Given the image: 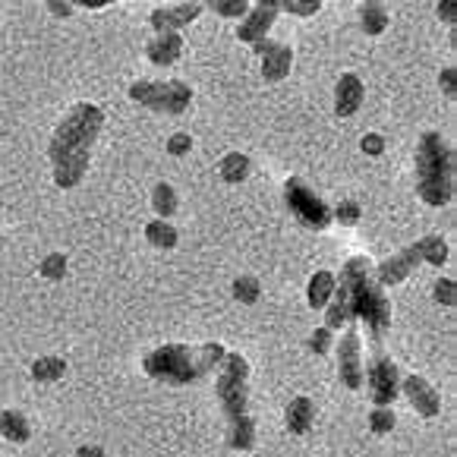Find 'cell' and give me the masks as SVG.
<instances>
[{"instance_id": "cb8c5ba5", "label": "cell", "mask_w": 457, "mask_h": 457, "mask_svg": "<svg viewBox=\"0 0 457 457\" xmlns=\"http://www.w3.org/2000/svg\"><path fill=\"white\" fill-rule=\"evenodd\" d=\"M145 240L152 243L155 249H174L177 246V228L158 218V221H152L145 228Z\"/></svg>"}, {"instance_id": "ac0fdd59", "label": "cell", "mask_w": 457, "mask_h": 457, "mask_svg": "<svg viewBox=\"0 0 457 457\" xmlns=\"http://www.w3.org/2000/svg\"><path fill=\"white\" fill-rule=\"evenodd\" d=\"M29 436H32V426H29L26 413H20V411L0 413V438H4V442L22 445V442H29Z\"/></svg>"}, {"instance_id": "30bf717a", "label": "cell", "mask_w": 457, "mask_h": 457, "mask_svg": "<svg viewBox=\"0 0 457 457\" xmlns=\"http://www.w3.org/2000/svg\"><path fill=\"white\" fill-rule=\"evenodd\" d=\"M337 376H341L344 388L350 391H357L363 385V341H360L357 328L344 331V337L337 341Z\"/></svg>"}, {"instance_id": "8fae6325", "label": "cell", "mask_w": 457, "mask_h": 457, "mask_svg": "<svg viewBox=\"0 0 457 457\" xmlns=\"http://www.w3.org/2000/svg\"><path fill=\"white\" fill-rule=\"evenodd\" d=\"M253 51H256L259 57H262V76L265 82H281L287 79L290 67H294V51H290L287 45H281V41H259V45H253Z\"/></svg>"}, {"instance_id": "836d02e7", "label": "cell", "mask_w": 457, "mask_h": 457, "mask_svg": "<svg viewBox=\"0 0 457 457\" xmlns=\"http://www.w3.org/2000/svg\"><path fill=\"white\" fill-rule=\"evenodd\" d=\"M438 86H442V95H445V98L454 101V98H457V70H454V67H445L442 73H438Z\"/></svg>"}, {"instance_id": "ba28073f", "label": "cell", "mask_w": 457, "mask_h": 457, "mask_svg": "<svg viewBox=\"0 0 457 457\" xmlns=\"http://www.w3.org/2000/svg\"><path fill=\"white\" fill-rule=\"evenodd\" d=\"M284 202H287V209L294 212V218L303 228L325 230L331 224V209L300 177H287V183H284Z\"/></svg>"}, {"instance_id": "f1b7e54d", "label": "cell", "mask_w": 457, "mask_h": 457, "mask_svg": "<svg viewBox=\"0 0 457 457\" xmlns=\"http://www.w3.org/2000/svg\"><path fill=\"white\" fill-rule=\"evenodd\" d=\"M360 215H363V209H360L357 202H350V199L337 202L335 209H331V221L344 224V228H353V224L360 221Z\"/></svg>"}, {"instance_id": "4fadbf2b", "label": "cell", "mask_w": 457, "mask_h": 457, "mask_svg": "<svg viewBox=\"0 0 457 457\" xmlns=\"http://www.w3.org/2000/svg\"><path fill=\"white\" fill-rule=\"evenodd\" d=\"M275 20H278V7L271 0H262V4H256V7L243 16L240 29H237V38L246 41V45H259V41L269 38Z\"/></svg>"}, {"instance_id": "603a6c76", "label": "cell", "mask_w": 457, "mask_h": 457, "mask_svg": "<svg viewBox=\"0 0 457 457\" xmlns=\"http://www.w3.org/2000/svg\"><path fill=\"white\" fill-rule=\"evenodd\" d=\"M177 205H180V199H177V189L170 187V183H155V189H152V209L158 212V218H162V221H168V218L177 212Z\"/></svg>"}, {"instance_id": "7c38bea8", "label": "cell", "mask_w": 457, "mask_h": 457, "mask_svg": "<svg viewBox=\"0 0 457 457\" xmlns=\"http://www.w3.org/2000/svg\"><path fill=\"white\" fill-rule=\"evenodd\" d=\"M401 391H403V397L411 401L413 411H417L423 420H432V417L442 413V397H438V391L432 388L423 376H403Z\"/></svg>"}, {"instance_id": "83f0119b", "label": "cell", "mask_w": 457, "mask_h": 457, "mask_svg": "<svg viewBox=\"0 0 457 457\" xmlns=\"http://www.w3.org/2000/svg\"><path fill=\"white\" fill-rule=\"evenodd\" d=\"M397 426V417L391 407H372L370 413V432H376V436H388V432H395Z\"/></svg>"}, {"instance_id": "e0dca14e", "label": "cell", "mask_w": 457, "mask_h": 457, "mask_svg": "<svg viewBox=\"0 0 457 457\" xmlns=\"http://www.w3.org/2000/svg\"><path fill=\"white\" fill-rule=\"evenodd\" d=\"M284 423H287L290 436H306V432L312 429V423H316V403H312V397L296 395L294 401L287 403Z\"/></svg>"}, {"instance_id": "5bb4252c", "label": "cell", "mask_w": 457, "mask_h": 457, "mask_svg": "<svg viewBox=\"0 0 457 457\" xmlns=\"http://www.w3.org/2000/svg\"><path fill=\"white\" fill-rule=\"evenodd\" d=\"M363 98H366L363 79H360L357 73H341V79H337V86H335V114L353 117L363 108Z\"/></svg>"}, {"instance_id": "52a82bcc", "label": "cell", "mask_w": 457, "mask_h": 457, "mask_svg": "<svg viewBox=\"0 0 457 457\" xmlns=\"http://www.w3.org/2000/svg\"><path fill=\"white\" fill-rule=\"evenodd\" d=\"M129 98L136 104L148 111H158V114H183V111L193 104V88L180 79H168V82H152V79H139L129 86Z\"/></svg>"}, {"instance_id": "74e56055", "label": "cell", "mask_w": 457, "mask_h": 457, "mask_svg": "<svg viewBox=\"0 0 457 457\" xmlns=\"http://www.w3.org/2000/svg\"><path fill=\"white\" fill-rule=\"evenodd\" d=\"M76 457H104V448H101V445H79Z\"/></svg>"}, {"instance_id": "3957f363", "label": "cell", "mask_w": 457, "mask_h": 457, "mask_svg": "<svg viewBox=\"0 0 457 457\" xmlns=\"http://www.w3.org/2000/svg\"><path fill=\"white\" fill-rule=\"evenodd\" d=\"M218 403L228 420V448L249 451L256 445V420L249 413V363L243 353L228 350L218 366Z\"/></svg>"}, {"instance_id": "44dd1931", "label": "cell", "mask_w": 457, "mask_h": 457, "mask_svg": "<svg viewBox=\"0 0 457 457\" xmlns=\"http://www.w3.org/2000/svg\"><path fill=\"white\" fill-rule=\"evenodd\" d=\"M29 372H32V378H35V382H41V385L61 382V378L67 376V360H63V357H38Z\"/></svg>"}, {"instance_id": "ffe728a7", "label": "cell", "mask_w": 457, "mask_h": 457, "mask_svg": "<svg viewBox=\"0 0 457 457\" xmlns=\"http://www.w3.org/2000/svg\"><path fill=\"white\" fill-rule=\"evenodd\" d=\"M253 170V162H249L243 152H228L218 164V174H221L224 183H243Z\"/></svg>"}, {"instance_id": "4dcf8cb0", "label": "cell", "mask_w": 457, "mask_h": 457, "mask_svg": "<svg viewBox=\"0 0 457 457\" xmlns=\"http://www.w3.org/2000/svg\"><path fill=\"white\" fill-rule=\"evenodd\" d=\"M212 10H215L218 16H246L249 13V4H243V0H212L209 4Z\"/></svg>"}, {"instance_id": "484cf974", "label": "cell", "mask_w": 457, "mask_h": 457, "mask_svg": "<svg viewBox=\"0 0 457 457\" xmlns=\"http://www.w3.org/2000/svg\"><path fill=\"white\" fill-rule=\"evenodd\" d=\"M67 269H70L67 256H63V253H51V256L41 259L38 275L45 278V281H63V278H67Z\"/></svg>"}, {"instance_id": "277c9868", "label": "cell", "mask_w": 457, "mask_h": 457, "mask_svg": "<svg viewBox=\"0 0 457 457\" xmlns=\"http://www.w3.org/2000/svg\"><path fill=\"white\" fill-rule=\"evenodd\" d=\"M228 350L218 341L189 347V344H164L142 357V372L164 385H193L221 366Z\"/></svg>"}, {"instance_id": "f546056e", "label": "cell", "mask_w": 457, "mask_h": 457, "mask_svg": "<svg viewBox=\"0 0 457 457\" xmlns=\"http://www.w3.org/2000/svg\"><path fill=\"white\" fill-rule=\"evenodd\" d=\"M454 296H457L454 281H451V278H438L436 287H432V300H436L438 306H454Z\"/></svg>"}, {"instance_id": "9a60e30c", "label": "cell", "mask_w": 457, "mask_h": 457, "mask_svg": "<svg viewBox=\"0 0 457 457\" xmlns=\"http://www.w3.org/2000/svg\"><path fill=\"white\" fill-rule=\"evenodd\" d=\"M199 16H202V4H177V7L152 10L148 22H152V29L162 35V32H177V29L189 26V22L199 20Z\"/></svg>"}, {"instance_id": "f35d334b", "label": "cell", "mask_w": 457, "mask_h": 457, "mask_svg": "<svg viewBox=\"0 0 457 457\" xmlns=\"http://www.w3.org/2000/svg\"><path fill=\"white\" fill-rule=\"evenodd\" d=\"M79 7H86V10H101V7H108V0H79Z\"/></svg>"}, {"instance_id": "d6986e66", "label": "cell", "mask_w": 457, "mask_h": 457, "mask_svg": "<svg viewBox=\"0 0 457 457\" xmlns=\"http://www.w3.org/2000/svg\"><path fill=\"white\" fill-rule=\"evenodd\" d=\"M331 294H335V275L331 271H316V275L310 278V287H306V300H310L312 310H325L331 300Z\"/></svg>"}, {"instance_id": "2e32d148", "label": "cell", "mask_w": 457, "mask_h": 457, "mask_svg": "<svg viewBox=\"0 0 457 457\" xmlns=\"http://www.w3.org/2000/svg\"><path fill=\"white\" fill-rule=\"evenodd\" d=\"M183 54V35L180 32H162L145 45V57L155 67H170Z\"/></svg>"}, {"instance_id": "7a4b0ae2", "label": "cell", "mask_w": 457, "mask_h": 457, "mask_svg": "<svg viewBox=\"0 0 457 457\" xmlns=\"http://www.w3.org/2000/svg\"><path fill=\"white\" fill-rule=\"evenodd\" d=\"M101 127H104V111L92 101H79L57 123L51 145H47V158H51L54 183L61 189H73L86 177L88 164H92V145L101 136Z\"/></svg>"}, {"instance_id": "8992f818", "label": "cell", "mask_w": 457, "mask_h": 457, "mask_svg": "<svg viewBox=\"0 0 457 457\" xmlns=\"http://www.w3.org/2000/svg\"><path fill=\"white\" fill-rule=\"evenodd\" d=\"M448 256H451V249H448V243H445V237H438V234L423 237V240L411 243V246H403L401 253L388 256L385 262H378L376 281L382 284V287H391V284L407 281V278H411L423 262L438 265V269H442V265L448 262Z\"/></svg>"}, {"instance_id": "d590c367", "label": "cell", "mask_w": 457, "mask_h": 457, "mask_svg": "<svg viewBox=\"0 0 457 457\" xmlns=\"http://www.w3.org/2000/svg\"><path fill=\"white\" fill-rule=\"evenodd\" d=\"M436 13H438V20H442L445 26H451V29H454L457 7H454V4H451V0H442V4H438V7H436Z\"/></svg>"}, {"instance_id": "1f68e13d", "label": "cell", "mask_w": 457, "mask_h": 457, "mask_svg": "<svg viewBox=\"0 0 457 457\" xmlns=\"http://www.w3.org/2000/svg\"><path fill=\"white\" fill-rule=\"evenodd\" d=\"M306 347L312 350V353H316V357H328V350H331V331L325 328H316L310 335V341H306Z\"/></svg>"}, {"instance_id": "5b68a950", "label": "cell", "mask_w": 457, "mask_h": 457, "mask_svg": "<svg viewBox=\"0 0 457 457\" xmlns=\"http://www.w3.org/2000/svg\"><path fill=\"white\" fill-rule=\"evenodd\" d=\"M417 193L426 205L445 209L454 195V152L442 133L426 129L417 145Z\"/></svg>"}, {"instance_id": "d6a6232c", "label": "cell", "mask_w": 457, "mask_h": 457, "mask_svg": "<svg viewBox=\"0 0 457 457\" xmlns=\"http://www.w3.org/2000/svg\"><path fill=\"white\" fill-rule=\"evenodd\" d=\"M189 148H193V136L189 133H174L168 139V155H174V158L189 155Z\"/></svg>"}, {"instance_id": "7402d4cb", "label": "cell", "mask_w": 457, "mask_h": 457, "mask_svg": "<svg viewBox=\"0 0 457 457\" xmlns=\"http://www.w3.org/2000/svg\"><path fill=\"white\" fill-rule=\"evenodd\" d=\"M360 29H363L366 35H372V38H376V35H382L385 29H388V10L382 7V4H363V7H360Z\"/></svg>"}, {"instance_id": "8d00e7d4", "label": "cell", "mask_w": 457, "mask_h": 457, "mask_svg": "<svg viewBox=\"0 0 457 457\" xmlns=\"http://www.w3.org/2000/svg\"><path fill=\"white\" fill-rule=\"evenodd\" d=\"M47 10H51V16H61V20L73 13V7H70L67 0H54V4H47Z\"/></svg>"}, {"instance_id": "e575fe53", "label": "cell", "mask_w": 457, "mask_h": 457, "mask_svg": "<svg viewBox=\"0 0 457 457\" xmlns=\"http://www.w3.org/2000/svg\"><path fill=\"white\" fill-rule=\"evenodd\" d=\"M360 148H363L366 155L376 158V155H382V152H385V139L378 133H366L363 139H360Z\"/></svg>"}, {"instance_id": "ab89813d", "label": "cell", "mask_w": 457, "mask_h": 457, "mask_svg": "<svg viewBox=\"0 0 457 457\" xmlns=\"http://www.w3.org/2000/svg\"><path fill=\"white\" fill-rule=\"evenodd\" d=\"M0 457H4V454H0Z\"/></svg>"}, {"instance_id": "9c48e42d", "label": "cell", "mask_w": 457, "mask_h": 457, "mask_svg": "<svg viewBox=\"0 0 457 457\" xmlns=\"http://www.w3.org/2000/svg\"><path fill=\"white\" fill-rule=\"evenodd\" d=\"M363 382H370V395L376 407H391L401 395V370L378 347L370 357V363L363 366Z\"/></svg>"}, {"instance_id": "4316f807", "label": "cell", "mask_w": 457, "mask_h": 457, "mask_svg": "<svg viewBox=\"0 0 457 457\" xmlns=\"http://www.w3.org/2000/svg\"><path fill=\"white\" fill-rule=\"evenodd\" d=\"M278 13H290V16H316L322 10V0H278L275 4Z\"/></svg>"}, {"instance_id": "d4e9b609", "label": "cell", "mask_w": 457, "mask_h": 457, "mask_svg": "<svg viewBox=\"0 0 457 457\" xmlns=\"http://www.w3.org/2000/svg\"><path fill=\"white\" fill-rule=\"evenodd\" d=\"M230 294H234L237 303H243V306H253V303L262 296V284L256 281V278L249 275H240L234 284H230Z\"/></svg>"}, {"instance_id": "6da1fadb", "label": "cell", "mask_w": 457, "mask_h": 457, "mask_svg": "<svg viewBox=\"0 0 457 457\" xmlns=\"http://www.w3.org/2000/svg\"><path fill=\"white\" fill-rule=\"evenodd\" d=\"M357 319H363L378 347L385 331L391 328V303L385 296V287L376 281V269L366 256H350L341 275L335 278V294L325 306V328L337 331Z\"/></svg>"}]
</instances>
